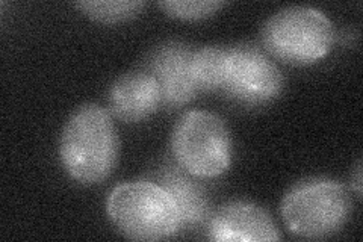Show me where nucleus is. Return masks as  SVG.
I'll list each match as a JSON object with an SVG mask.
<instances>
[{
    "mask_svg": "<svg viewBox=\"0 0 363 242\" xmlns=\"http://www.w3.org/2000/svg\"><path fill=\"white\" fill-rule=\"evenodd\" d=\"M60 155L68 176L96 185L111 176L118 158V138L111 115L88 103L77 108L62 131Z\"/></svg>",
    "mask_w": 363,
    "mask_h": 242,
    "instance_id": "nucleus-1",
    "label": "nucleus"
},
{
    "mask_svg": "<svg viewBox=\"0 0 363 242\" xmlns=\"http://www.w3.org/2000/svg\"><path fill=\"white\" fill-rule=\"evenodd\" d=\"M106 214L112 226L133 241L169 239L182 226L172 195L152 182H128L113 188Z\"/></svg>",
    "mask_w": 363,
    "mask_h": 242,
    "instance_id": "nucleus-2",
    "label": "nucleus"
},
{
    "mask_svg": "<svg viewBox=\"0 0 363 242\" xmlns=\"http://www.w3.org/2000/svg\"><path fill=\"white\" fill-rule=\"evenodd\" d=\"M260 37L265 50L276 60L291 65H311L332 52L335 28L321 11L289 6L265 21Z\"/></svg>",
    "mask_w": 363,
    "mask_h": 242,
    "instance_id": "nucleus-3",
    "label": "nucleus"
},
{
    "mask_svg": "<svg viewBox=\"0 0 363 242\" xmlns=\"http://www.w3.org/2000/svg\"><path fill=\"white\" fill-rule=\"evenodd\" d=\"M351 215V199L340 183L309 179L292 187L281 202L286 229L304 239H323L337 233Z\"/></svg>",
    "mask_w": 363,
    "mask_h": 242,
    "instance_id": "nucleus-4",
    "label": "nucleus"
},
{
    "mask_svg": "<svg viewBox=\"0 0 363 242\" xmlns=\"http://www.w3.org/2000/svg\"><path fill=\"white\" fill-rule=\"evenodd\" d=\"M173 155L180 168L200 179L218 177L232 163V138L224 121L212 112L182 115L172 135Z\"/></svg>",
    "mask_w": 363,
    "mask_h": 242,
    "instance_id": "nucleus-5",
    "label": "nucleus"
},
{
    "mask_svg": "<svg viewBox=\"0 0 363 242\" xmlns=\"http://www.w3.org/2000/svg\"><path fill=\"white\" fill-rule=\"evenodd\" d=\"M279 67L255 45L227 48V65L221 93L245 106H260L276 100L283 89Z\"/></svg>",
    "mask_w": 363,
    "mask_h": 242,
    "instance_id": "nucleus-6",
    "label": "nucleus"
},
{
    "mask_svg": "<svg viewBox=\"0 0 363 242\" xmlns=\"http://www.w3.org/2000/svg\"><path fill=\"white\" fill-rule=\"evenodd\" d=\"M194 52L186 44L167 43L150 57V75L161 89L162 106L180 108L200 93L194 77Z\"/></svg>",
    "mask_w": 363,
    "mask_h": 242,
    "instance_id": "nucleus-7",
    "label": "nucleus"
},
{
    "mask_svg": "<svg viewBox=\"0 0 363 242\" xmlns=\"http://www.w3.org/2000/svg\"><path fill=\"white\" fill-rule=\"evenodd\" d=\"M209 235L217 242H274L279 230L269 214L255 203L232 202L213 215Z\"/></svg>",
    "mask_w": 363,
    "mask_h": 242,
    "instance_id": "nucleus-8",
    "label": "nucleus"
},
{
    "mask_svg": "<svg viewBox=\"0 0 363 242\" xmlns=\"http://www.w3.org/2000/svg\"><path fill=\"white\" fill-rule=\"evenodd\" d=\"M111 112L121 121L140 123L162 106L161 89L149 72H133L116 80L109 91Z\"/></svg>",
    "mask_w": 363,
    "mask_h": 242,
    "instance_id": "nucleus-9",
    "label": "nucleus"
},
{
    "mask_svg": "<svg viewBox=\"0 0 363 242\" xmlns=\"http://www.w3.org/2000/svg\"><path fill=\"white\" fill-rule=\"evenodd\" d=\"M161 187H164L167 192L172 195L182 224H199L209 215L206 195L185 175H180L177 171H169L162 179Z\"/></svg>",
    "mask_w": 363,
    "mask_h": 242,
    "instance_id": "nucleus-10",
    "label": "nucleus"
},
{
    "mask_svg": "<svg viewBox=\"0 0 363 242\" xmlns=\"http://www.w3.org/2000/svg\"><path fill=\"white\" fill-rule=\"evenodd\" d=\"M227 65V48L208 45L194 52L192 68L200 91H220Z\"/></svg>",
    "mask_w": 363,
    "mask_h": 242,
    "instance_id": "nucleus-11",
    "label": "nucleus"
},
{
    "mask_svg": "<svg viewBox=\"0 0 363 242\" xmlns=\"http://www.w3.org/2000/svg\"><path fill=\"white\" fill-rule=\"evenodd\" d=\"M76 6L94 21L116 25L138 16L145 4L138 0H94V2H77Z\"/></svg>",
    "mask_w": 363,
    "mask_h": 242,
    "instance_id": "nucleus-12",
    "label": "nucleus"
},
{
    "mask_svg": "<svg viewBox=\"0 0 363 242\" xmlns=\"http://www.w3.org/2000/svg\"><path fill=\"white\" fill-rule=\"evenodd\" d=\"M224 2H184V0H167V2H161L159 6L164 9L169 17L180 18V20H201L208 18L213 14H217L218 11L224 6Z\"/></svg>",
    "mask_w": 363,
    "mask_h": 242,
    "instance_id": "nucleus-13",
    "label": "nucleus"
},
{
    "mask_svg": "<svg viewBox=\"0 0 363 242\" xmlns=\"http://www.w3.org/2000/svg\"><path fill=\"white\" fill-rule=\"evenodd\" d=\"M354 183H356V192L360 195V192H362V170H360V164H359V167L356 170Z\"/></svg>",
    "mask_w": 363,
    "mask_h": 242,
    "instance_id": "nucleus-14",
    "label": "nucleus"
}]
</instances>
